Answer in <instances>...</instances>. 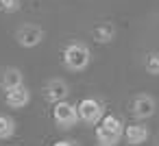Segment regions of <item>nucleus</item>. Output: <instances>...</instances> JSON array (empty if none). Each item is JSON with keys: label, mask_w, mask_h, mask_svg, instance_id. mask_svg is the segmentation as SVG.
Returning <instances> with one entry per match:
<instances>
[{"label": "nucleus", "mask_w": 159, "mask_h": 146, "mask_svg": "<svg viewBox=\"0 0 159 146\" xmlns=\"http://www.w3.org/2000/svg\"><path fill=\"white\" fill-rule=\"evenodd\" d=\"M76 111H79V120L85 122V124H98L100 118L105 116V105L98 100V98H83L79 105H76Z\"/></svg>", "instance_id": "4"}, {"label": "nucleus", "mask_w": 159, "mask_h": 146, "mask_svg": "<svg viewBox=\"0 0 159 146\" xmlns=\"http://www.w3.org/2000/svg\"><path fill=\"white\" fill-rule=\"evenodd\" d=\"M44 98L48 103H59V100H66L70 96V85L63 81V79H50L46 85H44Z\"/></svg>", "instance_id": "8"}, {"label": "nucleus", "mask_w": 159, "mask_h": 146, "mask_svg": "<svg viewBox=\"0 0 159 146\" xmlns=\"http://www.w3.org/2000/svg\"><path fill=\"white\" fill-rule=\"evenodd\" d=\"M157 146H159V137H157Z\"/></svg>", "instance_id": "16"}, {"label": "nucleus", "mask_w": 159, "mask_h": 146, "mask_svg": "<svg viewBox=\"0 0 159 146\" xmlns=\"http://www.w3.org/2000/svg\"><path fill=\"white\" fill-rule=\"evenodd\" d=\"M144 68L150 76H159V50H152L144 59Z\"/></svg>", "instance_id": "13"}, {"label": "nucleus", "mask_w": 159, "mask_h": 146, "mask_svg": "<svg viewBox=\"0 0 159 146\" xmlns=\"http://www.w3.org/2000/svg\"><path fill=\"white\" fill-rule=\"evenodd\" d=\"M61 61H63V68L70 72H85L87 66L92 63V52L83 42H72L63 48Z\"/></svg>", "instance_id": "2"}, {"label": "nucleus", "mask_w": 159, "mask_h": 146, "mask_svg": "<svg viewBox=\"0 0 159 146\" xmlns=\"http://www.w3.org/2000/svg\"><path fill=\"white\" fill-rule=\"evenodd\" d=\"M155 111H157V103H155V98L148 96V94H139V96H135L133 103H131V113H133V118H137V120L152 118Z\"/></svg>", "instance_id": "7"}, {"label": "nucleus", "mask_w": 159, "mask_h": 146, "mask_svg": "<svg viewBox=\"0 0 159 146\" xmlns=\"http://www.w3.org/2000/svg\"><path fill=\"white\" fill-rule=\"evenodd\" d=\"M0 9L5 13H16L20 11V0H0Z\"/></svg>", "instance_id": "14"}, {"label": "nucleus", "mask_w": 159, "mask_h": 146, "mask_svg": "<svg viewBox=\"0 0 159 146\" xmlns=\"http://www.w3.org/2000/svg\"><path fill=\"white\" fill-rule=\"evenodd\" d=\"M92 37L98 42V44H111L116 39V26L111 22H98L94 29H92Z\"/></svg>", "instance_id": "10"}, {"label": "nucleus", "mask_w": 159, "mask_h": 146, "mask_svg": "<svg viewBox=\"0 0 159 146\" xmlns=\"http://www.w3.org/2000/svg\"><path fill=\"white\" fill-rule=\"evenodd\" d=\"M52 146H79L74 139H59V142H55Z\"/></svg>", "instance_id": "15"}, {"label": "nucleus", "mask_w": 159, "mask_h": 146, "mask_svg": "<svg viewBox=\"0 0 159 146\" xmlns=\"http://www.w3.org/2000/svg\"><path fill=\"white\" fill-rule=\"evenodd\" d=\"M52 122H55L57 129H61V131H70V129H74L76 122H79L76 105H72L68 98L55 103V105H52Z\"/></svg>", "instance_id": "3"}, {"label": "nucleus", "mask_w": 159, "mask_h": 146, "mask_svg": "<svg viewBox=\"0 0 159 146\" xmlns=\"http://www.w3.org/2000/svg\"><path fill=\"white\" fill-rule=\"evenodd\" d=\"M29 103H31V89L24 83L5 89V105L7 107H11V109H24Z\"/></svg>", "instance_id": "6"}, {"label": "nucleus", "mask_w": 159, "mask_h": 146, "mask_svg": "<svg viewBox=\"0 0 159 146\" xmlns=\"http://www.w3.org/2000/svg\"><path fill=\"white\" fill-rule=\"evenodd\" d=\"M20 83H24V74L18 70V68H2L0 70V87L2 89H9V87H16V85H20Z\"/></svg>", "instance_id": "11"}, {"label": "nucleus", "mask_w": 159, "mask_h": 146, "mask_svg": "<svg viewBox=\"0 0 159 146\" xmlns=\"http://www.w3.org/2000/svg\"><path fill=\"white\" fill-rule=\"evenodd\" d=\"M122 133H124L122 120L118 116L109 113V116H102L100 122L96 124L94 137H96V144L98 146H118L120 139H122Z\"/></svg>", "instance_id": "1"}, {"label": "nucleus", "mask_w": 159, "mask_h": 146, "mask_svg": "<svg viewBox=\"0 0 159 146\" xmlns=\"http://www.w3.org/2000/svg\"><path fill=\"white\" fill-rule=\"evenodd\" d=\"M148 135H150V131H148V126L142 124V122H133V124L124 126V133H122V137H124V142H126L129 146H139V144H144V142L148 139Z\"/></svg>", "instance_id": "9"}, {"label": "nucleus", "mask_w": 159, "mask_h": 146, "mask_svg": "<svg viewBox=\"0 0 159 146\" xmlns=\"http://www.w3.org/2000/svg\"><path fill=\"white\" fill-rule=\"evenodd\" d=\"M16 39L22 48H35L44 42V29L37 24H22L16 33Z\"/></svg>", "instance_id": "5"}, {"label": "nucleus", "mask_w": 159, "mask_h": 146, "mask_svg": "<svg viewBox=\"0 0 159 146\" xmlns=\"http://www.w3.org/2000/svg\"><path fill=\"white\" fill-rule=\"evenodd\" d=\"M16 120L7 113H0V139H11L16 135Z\"/></svg>", "instance_id": "12"}]
</instances>
